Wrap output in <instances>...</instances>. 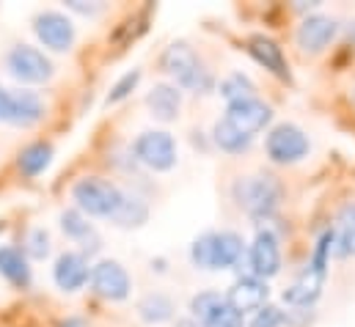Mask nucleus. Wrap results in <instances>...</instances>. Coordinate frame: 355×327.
Masks as SVG:
<instances>
[{"mask_svg":"<svg viewBox=\"0 0 355 327\" xmlns=\"http://www.w3.org/2000/svg\"><path fill=\"white\" fill-rule=\"evenodd\" d=\"M237 204L251 215V218H270L278 209L281 201V184L272 176H248L237 182L234 187Z\"/></svg>","mask_w":355,"mask_h":327,"instance_id":"nucleus-1","label":"nucleus"},{"mask_svg":"<svg viewBox=\"0 0 355 327\" xmlns=\"http://www.w3.org/2000/svg\"><path fill=\"white\" fill-rule=\"evenodd\" d=\"M78 206L83 212H89L94 218H113V212L119 209L124 193L107 182V179H99V176H89V179H80L72 190Z\"/></svg>","mask_w":355,"mask_h":327,"instance_id":"nucleus-2","label":"nucleus"},{"mask_svg":"<svg viewBox=\"0 0 355 327\" xmlns=\"http://www.w3.org/2000/svg\"><path fill=\"white\" fill-rule=\"evenodd\" d=\"M163 69L168 75H174L182 88H190V91H207L209 88V75L207 69H201L196 53L187 47V44H171L166 53H163Z\"/></svg>","mask_w":355,"mask_h":327,"instance_id":"nucleus-3","label":"nucleus"},{"mask_svg":"<svg viewBox=\"0 0 355 327\" xmlns=\"http://www.w3.org/2000/svg\"><path fill=\"white\" fill-rule=\"evenodd\" d=\"M267 157L272 163L286 165V163H297L309 154V138L300 127L295 124H278L275 130H270L265 141Z\"/></svg>","mask_w":355,"mask_h":327,"instance_id":"nucleus-4","label":"nucleus"},{"mask_svg":"<svg viewBox=\"0 0 355 327\" xmlns=\"http://www.w3.org/2000/svg\"><path fill=\"white\" fill-rule=\"evenodd\" d=\"M6 67L11 72V78H17L19 82H44L53 78V64L44 53H39L31 44H17L8 58Z\"/></svg>","mask_w":355,"mask_h":327,"instance_id":"nucleus-5","label":"nucleus"},{"mask_svg":"<svg viewBox=\"0 0 355 327\" xmlns=\"http://www.w3.org/2000/svg\"><path fill=\"white\" fill-rule=\"evenodd\" d=\"M135 157L152 170H171L177 165V143L168 132H144L135 141Z\"/></svg>","mask_w":355,"mask_h":327,"instance_id":"nucleus-6","label":"nucleus"},{"mask_svg":"<svg viewBox=\"0 0 355 327\" xmlns=\"http://www.w3.org/2000/svg\"><path fill=\"white\" fill-rule=\"evenodd\" d=\"M33 30L44 42V47H50L55 53H67L75 42V25L58 11H42L33 19Z\"/></svg>","mask_w":355,"mask_h":327,"instance_id":"nucleus-7","label":"nucleus"},{"mask_svg":"<svg viewBox=\"0 0 355 327\" xmlns=\"http://www.w3.org/2000/svg\"><path fill=\"white\" fill-rule=\"evenodd\" d=\"M91 286L105 300H124L130 294V275L119 261H99L91 269Z\"/></svg>","mask_w":355,"mask_h":327,"instance_id":"nucleus-8","label":"nucleus"},{"mask_svg":"<svg viewBox=\"0 0 355 327\" xmlns=\"http://www.w3.org/2000/svg\"><path fill=\"white\" fill-rule=\"evenodd\" d=\"M270 116H272V110L267 107L262 99H257V96H254V99L232 102L229 110H226V121H229L234 130H240L243 135H248V138L265 127L267 121H270Z\"/></svg>","mask_w":355,"mask_h":327,"instance_id":"nucleus-9","label":"nucleus"},{"mask_svg":"<svg viewBox=\"0 0 355 327\" xmlns=\"http://www.w3.org/2000/svg\"><path fill=\"white\" fill-rule=\"evenodd\" d=\"M251 269H254V278H259V281L278 275V269H281L278 240L270 231H259L254 245H251Z\"/></svg>","mask_w":355,"mask_h":327,"instance_id":"nucleus-10","label":"nucleus"},{"mask_svg":"<svg viewBox=\"0 0 355 327\" xmlns=\"http://www.w3.org/2000/svg\"><path fill=\"white\" fill-rule=\"evenodd\" d=\"M334 36H336V22L331 17H322V14L306 17L303 25L297 28V44L306 53H322Z\"/></svg>","mask_w":355,"mask_h":327,"instance_id":"nucleus-11","label":"nucleus"},{"mask_svg":"<svg viewBox=\"0 0 355 327\" xmlns=\"http://www.w3.org/2000/svg\"><path fill=\"white\" fill-rule=\"evenodd\" d=\"M267 300V286L265 281L248 275V278H240L229 294H226V306H232L237 314H245V311H259Z\"/></svg>","mask_w":355,"mask_h":327,"instance_id":"nucleus-12","label":"nucleus"},{"mask_svg":"<svg viewBox=\"0 0 355 327\" xmlns=\"http://www.w3.org/2000/svg\"><path fill=\"white\" fill-rule=\"evenodd\" d=\"M55 283L64 292H78L86 281H89V261L83 253H61L53 269Z\"/></svg>","mask_w":355,"mask_h":327,"instance_id":"nucleus-13","label":"nucleus"},{"mask_svg":"<svg viewBox=\"0 0 355 327\" xmlns=\"http://www.w3.org/2000/svg\"><path fill=\"white\" fill-rule=\"evenodd\" d=\"M44 105L33 91H8V124L31 127L42 118Z\"/></svg>","mask_w":355,"mask_h":327,"instance_id":"nucleus-14","label":"nucleus"},{"mask_svg":"<svg viewBox=\"0 0 355 327\" xmlns=\"http://www.w3.org/2000/svg\"><path fill=\"white\" fill-rule=\"evenodd\" d=\"M322 281H325V272L314 269V267H306V272L284 292V300L289 306H297V308H309L320 294H322Z\"/></svg>","mask_w":355,"mask_h":327,"instance_id":"nucleus-15","label":"nucleus"},{"mask_svg":"<svg viewBox=\"0 0 355 327\" xmlns=\"http://www.w3.org/2000/svg\"><path fill=\"white\" fill-rule=\"evenodd\" d=\"M248 53H251V55H254L265 69H270L275 78L289 80L286 58H284L281 47H278L272 39H267V36H251V39H248Z\"/></svg>","mask_w":355,"mask_h":327,"instance_id":"nucleus-16","label":"nucleus"},{"mask_svg":"<svg viewBox=\"0 0 355 327\" xmlns=\"http://www.w3.org/2000/svg\"><path fill=\"white\" fill-rule=\"evenodd\" d=\"M146 105H149V110H152L155 118H160V121H174V118L179 116L182 96H179V91L174 88V85L160 82V85H155V88L149 91Z\"/></svg>","mask_w":355,"mask_h":327,"instance_id":"nucleus-17","label":"nucleus"},{"mask_svg":"<svg viewBox=\"0 0 355 327\" xmlns=\"http://www.w3.org/2000/svg\"><path fill=\"white\" fill-rule=\"evenodd\" d=\"M61 229H64V234H67V237L78 240V242L86 247L89 253H96V250H99V237H96L94 226H91L80 212L67 209V212L61 215Z\"/></svg>","mask_w":355,"mask_h":327,"instance_id":"nucleus-18","label":"nucleus"},{"mask_svg":"<svg viewBox=\"0 0 355 327\" xmlns=\"http://www.w3.org/2000/svg\"><path fill=\"white\" fill-rule=\"evenodd\" d=\"M0 275L6 281H11L14 286L31 283V267L17 247H0Z\"/></svg>","mask_w":355,"mask_h":327,"instance_id":"nucleus-19","label":"nucleus"},{"mask_svg":"<svg viewBox=\"0 0 355 327\" xmlns=\"http://www.w3.org/2000/svg\"><path fill=\"white\" fill-rule=\"evenodd\" d=\"M243 256V240L234 231H220L215 234V269H226L232 264H237V258Z\"/></svg>","mask_w":355,"mask_h":327,"instance_id":"nucleus-20","label":"nucleus"},{"mask_svg":"<svg viewBox=\"0 0 355 327\" xmlns=\"http://www.w3.org/2000/svg\"><path fill=\"white\" fill-rule=\"evenodd\" d=\"M146 218H149V206H146L138 195H124L121 204H119V209L113 212L110 220H116V226L130 229V226H141V223H146Z\"/></svg>","mask_w":355,"mask_h":327,"instance_id":"nucleus-21","label":"nucleus"},{"mask_svg":"<svg viewBox=\"0 0 355 327\" xmlns=\"http://www.w3.org/2000/svg\"><path fill=\"white\" fill-rule=\"evenodd\" d=\"M138 314L144 322L149 325H160V322H168L174 317V306L166 294H146L141 303H138Z\"/></svg>","mask_w":355,"mask_h":327,"instance_id":"nucleus-22","label":"nucleus"},{"mask_svg":"<svg viewBox=\"0 0 355 327\" xmlns=\"http://www.w3.org/2000/svg\"><path fill=\"white\" fill-rule=\"evenodd\" d=\"M339 256H355V204H347L339 215V229L334 234Z\"/></svg>","mask_w":355,"mask_h":327,"instance_id":"nucleus-23","label":"nucleus"},{"mask_svg":"<svg viewBox=\"0 0 355 327\" xmlns=\"http://www.w3.org/2000/svg\"><path fill=\"white\" fill-rule=\"evenodd\" d=\"M50 160H53V146L50 143H31L19 154V170L25 176H36L50 165Z\"/></svg>","mask_w":355,"mask_h":327,"instance_id":"nucleus-24","label":"nucleus"},{"mask_svg":"<svg viewBox=\"0 0 355 327\" xmlns=\"http://www.w3.org/2000/svg\"><path fill=\"white\" fill-rule=\"evenodd\" d=\"M215 143H218L223 152H229V154H240L243 149H248V146H251V138H248V135H243L240 130H234V127L223 118V121H218V124H215Z\"/></svg>","mask_w":355,"mask_h":327,"instance_id":"nucleus-25","label":"nucleus"},{"mask_svg":"<svg viewBox=\"0 0 355 327\" xmlns=\"http://www.w3.org/2000/svg\"><path fill=\"white\" fill-rule=\"evenodd\" d=\"M226 306V297H220L218 292H201V294H196L193 297V303H190V311H193V317L204 325L215 311H220Z\"/></svg>","mask_w":355,"mask_h":327,"instance_id":"nucleus-26","label":"nucleus"},{"mask_svg":"<svg viewBox=\"0 0 355 327\" xmlns=\"http://www.w3.org/2000/svg\"><path fill=\"white\" fill-rule=\"evenodd\" d=\"M254 91H257L254 82L248 80L245 75H240V72H237V75H229L226 80L220 82V94L229 99V105H232V102H240V99H254V96H257Z\"/></svg>","mask_w":355,"mask_h":327,"instance_id":"nucleus-27","label":"nucleus"},{"mask_svg":"<svg viewBox=\"0 0 355 327\" xmlns=\"http://www.w3.org/2000/svg\"><path fill=\"white\" fill-rule=\"evenodd\" d=\"M193 264L201 269H215V234H204L193 242Z\"/></svg>","mask_w":355,"mask_h":327,"instance_id":"nucleus-28","label":"nucleus"},{"mask_svg":"<svg viewBox=\"0 0 355 327\" xmlns=\"http://www.w3.org/2000/svg\"><path fill=\"white\" fill-rule=\"evenodd\" d=\"M25 253L33 256V258H44V256L50 253V237H47L44 229H33V231L28 234V240H25Z\"/></svg>","mask_w":355,"mask_h":327,"instance_id":"nucleus-29","label":"nucleus"},{"mask_svg":"<svg viewBox=\"0 0 355 327\" xmlns=\"http://www.w3.org/2000/svg\"><path fill=\"white\" fill-rule=\"evenodd\" d=\"M138 80H141V72H138V69L127 72L121 80H119L116 85H113V88H110V94H107V105H113V102H121L124 96H130V91L138 85Z\"/></svg>","mask_w":355,"mask_h":327,"instance_id":"nucleus-30","label":"nucleus"},{"mask_svg":"<svg viewBox=\"0 0 355 327\" xmlns=\"http://www.w3.org/2000/svg\"><path fill=\"white\" fill-rule=\"evenodd\" d=\"M204 327H243V314H237L232 306H223L204 322Z\"/></svg>","mask_w":355,"mask_h":327,"instance_id":"nucleus-31","label":"nucleus"},{"mask_svg":"<svg viewBox=\"0 0 355 327\" xmlns=\"http://www.w3.org/2000/svg\"><path fill=\"white\" fill-rule=\"evenodd\" d=\"M281 322H284V314H281L275 306H262V308L257 311L254 322L248 327H278Z\"/></svg>","mask_w":355,"mask_h":327,"instance_id":"nucleus-32","label":"nucleus"},{"mask_svg":"<svg viewBox=\"0 0 355 327\" xmlns=\"http://www.w3.org/2000/svg\"><path fill=\"white\" fill-rule=\"evenodd\" d=\"M8 118V91L0 85V121Z\"/></svg>","mask_w":355,"mask_h":327,"instance_id":"nucleus-33","label":"nucleus"},{"mask_svg":"<svg viewBox=\"0 0 355 327\" xmlns=\"http://www.w3.org/2000/svg\"><path fill=\"white\" fill-rule=\"evenodd\" d=\"M61 327H86V325H83V319H67Z\"/></svg>","mask_w":355,"mask_h":327,"instance_id":"nucleus-34","label":"nucleus"},{"mask_svg":"<svg viewBox=\"0 0 355 327\" xmlns=\"http://www.w3.org/2000/svg\"><path fill=\"white\" fill-rule=\"evenodd\" d=\"M177 327H198V325H196V322H190V319H184V322H179Z\"/></svg>","mask_w":355,"mask_h":327,"instance_id":"nucleus-35","label":"nucleus"},{"mask_svg":"<svg viewBox=\"0 0 355 327\" xmlns=\"http://www.w3.org/2000/svg\"><path fill=\"white\" fill-rule=\"evenodd\" d=\"M0 231H3V226H0Z\"/></svg>","mask_w":355,"mask_h":327,"instance_id":"nucleus-36","label":"nucleus"}]
</instances>
